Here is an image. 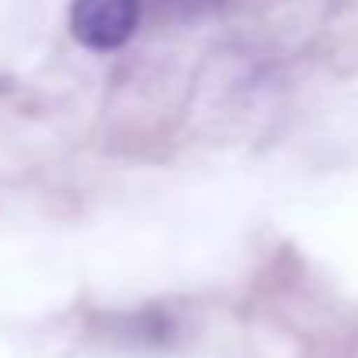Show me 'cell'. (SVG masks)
I'll list each match as a JSON object with an SVG mask.
<instances>
[{"instance_id":"1","label":"cell","mask_w":358,"mask_h":358,"mask_svg":"<svg viewBox=\"0 0 358 358\" xmlns=\"http://www.w3.org/2000/svg\"><path fill=\"white\" fill-rule=\"evenodd\" d=\"M141 18V0H74L71 29L92 50L123 46Z\"/></svg>"},{"instance_id":"2","label":"cell","mask_w":358,"mask_h":358,"mask_svg":"<svg viewBox=\"0 0 358 358\" xmlns=\"http://www.w3.org/2000/svg\"><path fill=\"white\" fill-rule=\"evenodd\" d=\"M222 0H162V8L172 11L176 18H201L208 11H215Z\"/></svg>"}]
</instances>
